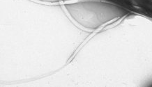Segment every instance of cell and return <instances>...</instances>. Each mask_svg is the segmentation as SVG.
<instances>
[{"label":"cell","mask_w":152,"mask_h":87,"mask_svg":"<svg viewBox=\"0 0 152 87\" xmlns=\"http://www.w3.org/2000/svg\"><path fill=\"white\" fill-rule=\"evenodd\" d=\"M35 1H40L43 3H49V4H55L59 2V0H35Z\"/></svg>","instance_id":"2"},{"label":"cell","mask_w":152,"mask_h":87,"mask_svg":"<svg viewBox=\"0 0 152 87\" xmlns=\"http://www.w3.org/2000/svg\"><path fill=\"white\" fill-rule=\"evenodd\" d=\"M69 16L84 28L96 29L126 14L121 8L109 3L84 1L64 5Z\"/></svg>","instance_id":"1"}]
</instances>
